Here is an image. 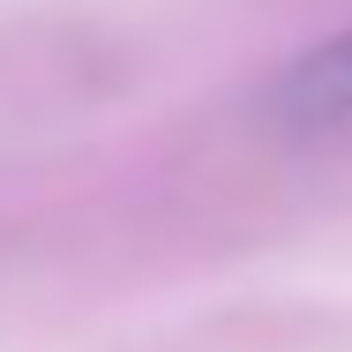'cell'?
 I'll return each instance as SVG.
<instances>
[{
	"mask_svg": "<svg viewBox=\"0 0 352 352\" xmlns=\"http://www.w3.org/2000/svg\"><path fill=\"white\" fill-rule=\"evenodd\" d=\"M270 120L278 128H338V120H352V30L307 45L270 82Z\"/></svg>",
	"mask_w": 352,
	"mask_h": 352,
	"instance_id": "cell-1",
	"label": "cell"
}]
</instances>
